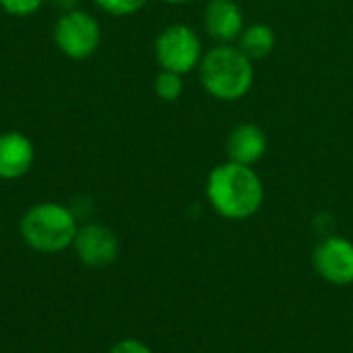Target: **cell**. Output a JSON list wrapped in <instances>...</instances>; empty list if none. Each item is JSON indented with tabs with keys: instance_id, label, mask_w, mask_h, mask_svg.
<instances>
[{
	"instance_id": "6da1fadb",
	"label": "cell",
	"mask_w": 353,
	"mask_h": 353,
	"mask_svg": "<svg viewBox=\"0 0 353 353\" xmlns=\"http://www.w3.org/2000/svg\"><path fill=\"white\" fill-rule=\"evenodd\" d=\"M205 194L219 217L230 221H244L261 211L265 201V186L252 165H242L228 159L209 172Z\"/></svg>"
},
{
	"instance_id": "7a4b0ae2",
	"label": "cell",
	"mask_w": 353,
	"mask_h": 353,
	"mask_svg": "<svg viewBox=\"0 0 353 353\" xmlns=\"http://www.w3.org/2000/svg\"><path fill=\"white\" fill-rule=\"evenodd\" d=\"M81 223L72 207L56 201L31 205L19 221V234L27 248L39 254H60L72 248Z\"/></svg>"
},
{
	"instance_id": "3957f363",
	"label": "cell",
	"mask_w": 353,
	"mask_h": 353,
	"mask_svg": "<svg viewBox=\"0 0 353 353\" xmlns=\"http://www.w3.org/2000/svg\"><path fill=\"white\" fill-rule=\"evenodd\" d=\"M203 89L219 101H238L254 85V62L234 43H219L205 52L199 64Z\"/></svg>"
},
{
	"instance_id": "277c9868",
	"label": "cell",
	"mask_w": 353,
	"mask_h": 353,
	"mask_svg": "<svg viewBox=\"0 0 353 353\" xmlns=\"http://www.w3.org/2000/svg\"><path fill=\"white\" fill-rule=\"evenodd\" d=\"M52 37L62 56L70 60H87L101 46V25L89 10L74 8L58 14Z\"/></svg>"
},
{
	"instance_id": "5b68a950",
	"label": "cell",
	"mask_w": 353,
	"mask_h": 353,
	"mask_svg": "<svg viewBox=\"0 0 353 353\" xmlns=\"http://www.w3.org/2000/svg\"><path fill=\"white\" fill-rule=\"evenodd\" d=\"M153 50H155V60L161 70H172L182 77L199 68L205 56L199 33L184 23L168 25L157 35Z\"/></svg>"
},
{
	"instance_id": "8992f818",
	"label": "cell",
	"mask_w": 353,
	"mask_h": 353,
	"mask_svg": "<svg viewBox=\"0 0 353 353\" xmlns=\"http://www.w3.org/2000/svg\"><path fill=\"white\" fill-rule=\"evenodd\" d=\"M77 261L89 269H105L116 263L120 254V240L118 234L99 221L81 223L77 238L70 248Z\"/></svg>"
},
{
	"instance_id": "52a82bcc",
	"label": "cell",
	"mask_w": 353,
	"mask_h": 353,
	"mask_svg": "<svg viewBox=\"0 0 353 353\" xmlns=\"http://www.w3.org/2000/svg\"><path fill=\"white\" fill-rule=\"evenodd\" d=\"M312 265L319 277L331 285L353 283V242L343 236L321 240L312 252Z\"/></svg>"
},
{
	"instance_id": "ba28073f",
	"label": "cell",
	"mask_w": 353,
	"mask_h": 353,
	"mask_svg": "<svg viewBox=\"0 0 353 353\" xmlns=\"http://www.w3.org/2000/svg\"><path fill=\"white\" fill-rule=\"evenodd\" d=\"M35 163V145L21 130L0 132V180L25 178Z\"/></svg>"
},
{
	"instance_id": "9c48e42d",
	"label": "cell",
	"mask_w": 353,
	"mask_h": 353,
	"mask_svg": "<svg viewBox=\"0 0 353 353\" xmlns=\"http://www.w3.org/2000/svg\"><path fill=\"white\" fill-rule=\"evenodd\" d=\"M203 25L219 43H234L244 31V12L234 0H209L203 12Z\"/></svg>"
},
{
	"instance_id": "30bf717a",
	"label": "cell",
	"mask_w": 353,
	"mask_h": 353,
	"mask_svg": "<svg viewBox=\"0 0 353 353\" xmlns=\"http://www.w3.org/2000/svg\"><path fill=\"white\" fill-rule=\"evenodd\" d=\"M269 149L267 132L254 124V122H242L236 128H232L228 137V159L242 163V165H254L259 163Z\"/></svg>"
},
{
	"instance_id": "8fae6325",
	"label": "cell",
	"mask_w": 353,
	"mask_h": 353,
	"mask_svg": "<svg viewBox=\"0 0 353 353\" xmlns=\"http://www.w3.org/2000/svg\"><path fill=\"white\" fill-rule=\"evenodd\" d=\"M238 48L254 62L265 60L275 50V31L265 23H254L244 27L242 35L238 37Z\"/></svg>"
},
{
	"instance_id": "7c38bea8",
	"label": "cell",
	"mask_w": 353,
	"mask_h": 353,
	"mask_svg": "<svg viewBox=\"0 0 353 353\" xmlns=\"http://www.w3.org/2000/svg\"><path fill=\"white\" fill-rule=\"evenodd\" d=\"M153 91L161 101H178L184 93V81L182 74L172 72V70H159L155 81H153Z\"/></svg>"
},
{
	"instance_id": "4fadbf2b",
	"label": "cell",
	"mask_w": 353,
	"mask_h": 353,
	"mask_svg": "<svg viewBox=\"0 0 353 353\" xmlns=\"http://www.w3.org/2000/svg\"><path fill=\"white\" fill-rule=\"evenodd\" d=\"M99 10L112 17H130L147 6L149 0H93Z\"/></svg>"
},
{
	"instance_id": "5bb4252c",
	"label": "cell",
	"mask_w": 353,
	"mask_h": 353,
	"mask_svg": "<svg viewBox=\"0 0 353 353\" xmlns=\"http://www.w3.org/2000/svg\"><path fill=\"white\" fill-rule=\"evenodd\" d=\"M46 4V0H0V8L10 14V17H33L35 12L41 10V6Z\"/></svg>"
},
{
	"instance_id": "9a60e30c",
	"label": "cell",
	"mask_w": 353,
	"mask_h": 353,
	"mask_svg": "<svg viewBox=\"0 0 353 353\" xmlns=\"http://www.w3.org/2000/svg\"><path fill=\"white\" fill-rule=\"evenodd\" d=\"M108 353H153V350L145 341H141V339L124 337V339L116 341Z\"/></svg>"
},
{
	"instance_id": "2e32d148",
	"label": "cell",
	"mask_w": 353,
	"mask_h": 353,
	"mask_svg": "<svg viewBox=\"0 0 353 353\" xmlns=\"http://www.w3.org/2000/svg\"><path fill=\"white\" fill-rule=\"evenodd\" d=\"M81 0H50V4L54 8H58L60 12H66V10H74V8H81L79 6Z\"/></svg>"
},
{
	"instance_id": "e0dca14e",
	"label": "cell",
	"mask_w": 353,
	"mask_h": 353,
	"mask_svg": "<svg viewBox=\"0 0 353 353\" xmlns=\"http://www.w3.org/2000/svg\"><path fill=\"white\" fill-rule=\"evenodd\" d=\"M168 4H184V2H190V0H163Z\"/></svg>"
}]
</instances>
